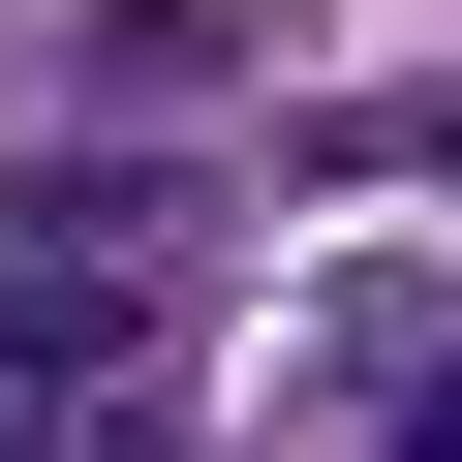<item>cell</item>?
Listing matches in <instances>:
<instances>
[{"instance_id":"6da1fadb","label":"cell","mask_w":462,"mask_h":462,"mask_svg":"<svg viewBox=\"0 0 462 462\" xmlns=\"http://www.w3.org/2000/svg\"><path fill=\"white\" fill-rule=\"evenodd\" d=\"M0 462H185V370L154 339H62L32 401H0Z\"/></svg>"}]
</instances>
